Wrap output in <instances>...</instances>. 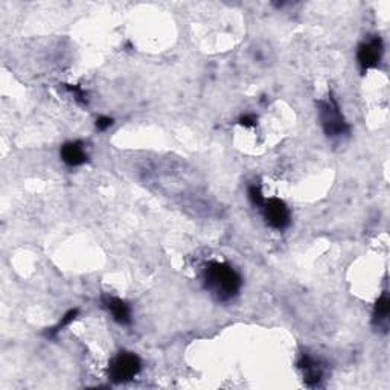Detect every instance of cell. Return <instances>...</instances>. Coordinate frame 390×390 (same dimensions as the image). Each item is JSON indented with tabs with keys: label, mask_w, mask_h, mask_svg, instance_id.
<instances>
[{
	"label": "cell",
	"mask_w": 390,
	"mask_h": 390,
	"mask_svg": "<svg viewBox=\"0 0 390 390\" xmlns=\"http://www.w3.org/2000/svg\"><path fill=\"white\" fill-rule=\"evenodd\" d=\"M203 277L205 288L219 302H229L232 299L238 296L241 290L243 279L236 270L229 266L228 262L221 261H209L203 267Z\"/></svg>",
	"instance_id": "6da1fadb"
},
{
	"label": "cell",
	"mask_w": 390,
	"mask_h": 390,
	"mask_svg": "<svg viewBox=\"0 0 390 390\" xmlns=\"http://www.w3.org/2000/svg\"><path fill=\"white\" fill-rule=\"evenodd\" d=\"M319 107V119L328 138H343L351 133V127L346 119H344L339 102L333 93H328L324 100L317 102Z\"/></svg>",
	"instance_id": "7a4b0ae2"
},
{
	"label": "cell",
	"mask_w": 390,
	"mask_h": 390,
	"mask_svg": "<svg viewBox=\"0 0 390 390\" xmlns=\"http://www.w3.org/2000/svg\"><path fill=\"white\" fill-rule=\"evenodd\" d=\"M142 369L140 358L134 352L122 351L109 364V378L115 384H124L134 380Z\"/></svg>",
	"instance_id": "3957f363"
},
{
	"label": "cell",
	"mask_w": 390,
	"mask_h": 390,
	"mask_svg": "<svg viewBox=\"0 0 390 390\" xmlns=\"http://www.w3.org/2000/svg\"><path fill=\"white\" fill-rule=\"evenodd\" d=\"M259 211L262 212L266 223L275 230H284L290 226L291 212L284 200L277 197L266 198Z\"/></svg>",
	"instance_id": "277c9868"
},
{
	"label": "cell",
	"mask_w": 390,
	"mask_h": 390,
	"mask_svg": "<svg viewBox=\"0 0 390 390\" xmlns=\"http://www.w3.org/2000/svg\"><path fill=\"white\" fill-rule=\"evenodd\" d=\"M382 52H384V46H382L380 35L371 37V39H367L360 44L357 50V59L363 73L378 67L382 58Z\"/></svg>",
	"instance_id": "5b68a950"
},
{
	"label": "cell",
	"mask_w": 390,
	"mask_h": 390,
	"mask_svg": "<svg viewBox=\"0 0 390 390\" xmlns=\"http://www.w3.org/2000/svg\"><path fill=\"white\" fill-rule=\"evenodd\" d=\"M299 371L302 372L304 382L308 387H319L322 380L325 377V366L319 360L311 357L310 354H301V358L297 362Z\"/></svg>",
	"instance_id": "8992f818"
},
{
	"label": "cell",
	"mask_w": 390,
	"mask_h": 390,
	"mask_svg": "<svg viewBox=\"0 0 390 390\" xmlns=\"http://www.w3.org/2000/svg\"><path fill=\"white\" fill-rule=\"evenodd\" d=\"M102 305L106 308L116 324H119L121 326H129L131 325L133 322V316H131V308L130 305L127 304L125 301L115 296H102Z\"/></svg>",
	"instance_id": "52a82bcc"
},
{
	"label": "cell",
	"mask_w": 390,
	"mask_h": 390,
	"mask_svg": "<svg viewBox=\"0 0 390 390\" xmlns=\"http://www.w3.org/2000/svg\"><path fill=\"white\" fill-rule=\"evenodd\" d=\"M59 157H62V160L67 165V167L72 168L81 167V165H84L89 159L84 144L80 140L66 142L62 149H59Z\"/></svg>",
	"instance_id": "ba28073f"
},
{
	"label": "cell",
	"mask_w": 390,
	"mask_h": 390,
	"mask_svg": "<svg viewBox=\"0 0 390 390\" xmlns=\"http://www.w3.org/2000/svg\"><path fill=\"white\" fill-rule=\"evenodd\" d=\"M389 316H390V299H389L387 291H382V295L378 297L377 304H375L373 306V313H372L373 326L387 333Z\"/></svg>",
	"instance_id": "9c48e42d"
},
{
	"label": "cell",
	"mask_w": 390,
	"mask_h": 390,
	"mask_svg": "<svg viewBox=\"0 0 390 390\" xmlns=\"http://www.w3.org/2000/svg\"><path fill=\"white\" fill-rule=\"evenodd\" d=\"M78 313H80V310L78 308H75V310H69L67 311L64 316L62 317V320L58 322V324L54 326V328H50L49 331L46 333V335L49 337V339H54V337L59 333V331H63V329L66 328V326H69L72 322L77 319V316H78Z\"/></svg>",
	"instance_id": "30bf717a"
},
{
	"label": "cell",
	"mask_w": 390,
	"mask_h": 390,
	"mask_svg": "<svg viewBox=\"0 0 390 390\" xmlns=\"http://www.w3.org/2000/svg\"><path fill=\"white\" fill-rule=\"evenodd\" d=\"M247 195H249L250 203H252L254 207L261 209V206L264 205L266 197H264V194H262V189H261L259 185H257V183L250 185L249 189H247Z\"/></svg>",
	"instance_id": "8fae6325"
},
{
	"label": "cell",
	"mask_w": 390,
	"mask_h": 390,
	"mask_svg": "<svg viewBox=\"0 0 390 390\" xmlns=\"http://www.w3.org/2000/svg\"><path fill=\"white\" fill-rule=\"evenodd\" d=\"M66 89L69 90V92L73 95V98H75V101L77 102H80L81 106H87V102H89V100H87V93L84 92V90H82L80 86H72V84H66Z\"/></svg>",
	"instance_id": "7c38bea8"
},
{
	"label": "cell",
	"mask_w": 390,
	"mask_h": 390,
	"mask_svg": "<svg viewBox=\"0 0 390 390\" xmlns=\"http://www.w3.org/2000/svg\"><path fill=\"white\" fill-rule=\"evenodd\" d=\"M111 125H113V119L109 118V116H100L96 119V129L100 131L109 130Z\"/></svg>",
	"instance_id": "4fadbf2b"
},
{
	"label": "cell",
	"mask_w": 390,
	"mask_h": 390,
	"mask_svg": "<svg viewBox=\"0 0 390 390\" xmlns=\"http://www.w3.org/2000/svg\"><path fill=\"white\" fill-rule=\"evenodd\" d=\"M239 125L247 127V129H250V127L257 125V116L254 115H244L239 118Z\"/></svg>",
	"instance_id": "5bb4252c"
}]
</instances>
